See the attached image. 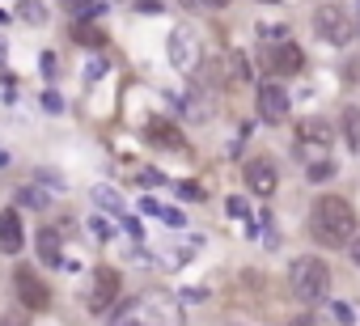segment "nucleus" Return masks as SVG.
<instances>
[{"instance_id": "f257e3e1", "label": "nucleus", "mask_w": 360, "mask_h": 326, "mask_svg": "<svg viewBox=\"0 0 360 326\" xmlns=\"http://www.w3.org/2000/svg\"><path fill=\"white\" fill-rule=\"evenodd\" d=\"M310 233L322 246H331V250L352 246V238H356V212H352V203L343 195H318L314 208H310Z\"/></svg>"}, {"instance_id": "f03ea898", "label": "nucleus", "mask_w": 360, "mask_h": 326, "mask_svg": "<svg viewBox=\"0 0 360 326\" xmlns=\"http://www.w3.org/2000/svg\"><path fill=\"white\" fill-rule=\"evenodd\" d=\"M178 301L170 293H140L111 309V326H178Z\"/></svg>"}, {"instance_id": "7ed1b4c3", "label": "nucleus", "mask_w": 360, "mask_h": 326, "mask_svg": "<svg viewBox=\"0 0 360 326\" xmlns=\"http://www.w3.org/2000/svg\"><path fill=\"white\" fill-rule=\"evenodd\" d=\"M288 288L301 305H318L327 301L331 293V267L318 258V254H301L292 267H288Z\"/></svg>"}, {"instance_id": "20e7f679", "label": "nucleus", "mask_w": 360, "mask_h": 326, "mask_svg": "<svg viewBox=\"0 0 360 326\" xmlns=\"http://www.w3.org/2000/svg\"><path fill=\"white\" fill-rule=\"evenodd\" d=\"M166 51H170V68H178V72H191L199 64V56H203L191 26H174L170 38H166Z\"/></svg>"}, {"instance_id": "39448f33", "label": "nucleus", "mask_w": 360, "mask_h": 326, "mask_svg": "<svg viewBox=\"0 0 360 326\" xmlns=\"http://www.w3.org/2000/svg\"><path fill=\"white\" fill-rule=\"evenodd\" d=\"M314 30H318V38H327L331 47H343V42L352 38V17H347L339 5H318V9H314Z\"/></svg>"}, {"instance_id": "423d86ee", "label": "nucleus", "mask_w": 360, "mask_h": 326, "mask_svg": "<svg viewBox=\"0 0 360 326\" xmlns=\"http://www.w3.org/2000/svg\"><path fill=\"white\" fill-rule=\"evenodd\" d=\"M119 305V271L115 267H97L93 271V288H89V313H111Z\"/></svg>"}, {"instance_id": "0eeeda50", "label": "nucleus", "mask_w": 360, "mask_h": 326, "mask_svg": "<svg viewBox=\"0 0 360 326\" xmlns=\"http://www.w3.org/2000/svg\"><path fill=\"white\" fill-rule=\"evenodd\" d=\"M13 293H17L22 309H47V305H51V288L34 276L30 267H17V271H13Z\"/></svg>"}, {"instance_id": "6e6552de", "label": "nucleus", "mask_w": 360, "mask_h": 326, "mask_svg": "<svg viewBox=\"0 0 360 326\" xmlns=\"http://www.w3.org/2000/svg\"><path fill=\"white\" fill-rule=\"evenodd\" d=\"M259 119L263 123H284L288 119V93L280 81H259Z\"/></svg>"}, {"instance_id": "1a4fd4ad", "label": "nucleus", "mask_w": 360, "mask_h": 326, "mask_svg": "<svg viewBox=\"0 0 360 326\" xmlns=\"http://www.w3.org/2000/svg\"><path fill=\"white\" fill-rule=\"evenodd\" d=\"M242 174H246V187H250L254 195H272L276 183H280V174H276V166H272L267 157H250L246 166H242Z\"/></svg>"}, {"instance_id": "9d476101", "label": "nucleus", "mask_w": 360, "mask_h": 326, "mask_svg": "<svg viewBox=\"0 0 360 326\" xmlns=\"http://www.w3.org/2000/svg\"><path fill=\"white\" fill-rule=\"evenodd\" d=\"M267 68H272V72H280V77H292V72H301V68H305V51H301L297 42H280V47H272V51H267Z\"/></svg>"}, {"instance_id": "9b49d317", "label": "nucleus", "mask_w": 360, "mask_h": 326, "mask_svg": "<svg viewBox=\"0 0 360 326\" xmlns=\"http://www.w3.org/2000/svg\"><path fill=\"white\" fill-rule=\"evenodd\" d=\"M26 246V229H22V216L13 208L0 212V254H17Z\"/></svg>"}, {"instance_id": "f8f14e48", "label": "nucleus", "mask_w": 360, "mask_h": 326, "mask_svg": "<svg viewBox=\"0 0 360 326\" xmlns=\"http://www.w3.org/2000/svg\"><path fill=\"white\" fill-rule=\"evenodd\" d=\"M60 229H42V233H34V246H38V258L47 263V267H60L64 263V250H60Z\"/></svg>"}, {"instance_id": "ddd939ff", "label": "nucleus", "mask_w": 360, "mask_h": 326, "mask_svg": "<svg viewBox=\"0 0 360 326\" xmlns=\"http://www.w3.org/2000/svg\"><path fill=\"white\" fill-rule=\"evenodd\" d=\"M148 140L162 144V148H182V132L166 119H148Z\"/></svg>"}, {"instance_id": "4468645a", "label": "nucleus", "mask_w": 360, "mask_h": 326, "mask_svg": "<svg viewBox=\"0 0 360 326\" xmlns=\"http://www.w3.org/2000/svg\"><path fill=\"white\" fill-rule=\"evenodd\" d=\"M297 136H301V144H331V123L327 119H305L301 127H297Z\"/></svg>"}, {"instance_id": "2eb2a0df", "label": "nucleus", "mask_w": 360, "mask_h": 326, "mask_svg": "<svg viewBox=\"0 0 360 326\" xmlns=\"http://www.w3.org/2000/svg\"><path fill=\"white\" fill-rule=\"evenodd\" d=\"M93 203L107 208L111 216H123V195H119L115 187H102V183H97V187H93Z\"/></svg>"}, {"instance_id": "dca6fc26", "label": "nucleus", "mask_w": 360, "mask_h": 326, "mask_svg": "<svg viewBox=\"0 0 360 326\" xmlns=\"http://www.w3.org/2000/svg\"><path fill=\"white\" fill-rule=\"evenodd\" d=\"M225 81H250V60H246V51H229V56H225Z\"/></svg>"}, {"instance_id": "f3484780", "label": "nucleus", "mask_w": 360, "mask_h": 326, "mask_svg": "<svg viewBox=\"0 0 360 326\" xmlns=\"http://www.w3.org/2000/svg\"><path fill=\"white\" fill-rule=\"evenodd\" d=\"M343 140H347L352 153L360 148V111H356V106H347V111H343Z\"/></svg>"}, {"instance_id": "a211bd4d", "label": "nucleus", "mask_w": 360, "mask_h": 326, "mask_svg": "<svg viewBox=\"0 0 360 326\" xmlns=\"http://www.w3.org/2000/svg\"><path fill=\"white\" fill-rule=\"evenodd\" d=\"M17 13H22V22H34V26L47 22V9L38 5V0H22V9H17Z\"/></svg>"}, {"instance_id": "6ab92c4d", "label": "nucleus", "mask_w": 360, "mask_h": 326, "mask_svg": "<svg viewBox=\"0 0 360 326\" xmlns=\"http://www.w3.org/2000/svg\"><path fill=\"white\" fill-rule=\"evenodd\" d=\"M17 203H22V208H47V195H42L38 187H22V191H17Z\"/></svg>"}, {"instance_id": "aec40b11", "label": "nucleus", "mask_w": 360, "mask_h": 326, "mask_svg": "<svg viewBox=\"0 0 360 326\" xmlns=\"http://www.w3.org/2000/svg\"><path fill=\"white\" fill-rule=\"evenodd\" d=\"M89 233H93L97 242H111V238H115V225L102 221V216H89Z\"/></svg>"}, {"instance_id": "412c9836", "label": "nucleus", "mask_w": 360, "mask_h": 326, "mask_svg": "<svg viewBox=\"0 0 360 326\" xmlns=\"http://www.w3.org/2000/svg\"><path fill=\"white\" fill-rule=\"evenodd\" d=\"M93 5H97V0H60V9H64L68 17H85Z\"/></svg>"}, {"instance_id": "4be33fe9", "label": "nucleus", "mask_w": 360, "mask_h": 326, "mask_svg": "<svg viewBox=\"0 0 360 326\" xmlns=\"http://www.w3.org/2000/svg\"><path fill=\"white\" fill-rule=\"evenodd\" d=\"M331 174H335V166H331V161H314V166L305 170V178H310V183H327Z\"/></svg>"}, {"instance_id": "5701e85b", "label": "nucleus", "mask_w": 360, "mask_h": 326, "mask_svg": "<svg viewBox=\"0 0 360 326\" xmlns=\"http://www.w3.org/2000/svg\"><path fill=\"white\" fill-rule=\"evenodd\" d=\"M38 102H42V111H47V115H64V98H60L56 89H47Z\"/></svg>"}, {"instance_id": "b1692460", "label": "nucleus", "mask_w": 360, "mask_h": 326, "mask_svg": "<svg viewBox=\"0 0 360 326\" xmlns=\"http://www.w3.org/2000/svg\"><path fill=\"white\" fill-rule=\"evenodd\" d=\"M0 326H30V309H9V313H0Z\"/></svg>"}, {"instance_id": "393cba45", "label": "nucleus", "mask_w": 360, "mask_h": 326, "mask_svg": "<svg viewBox=\"0 0 360 326\" xmlns=\"http://www.w3.org/2000/svg\"><path fill=\"white\" fill-rule=\"evenodd\" d=\"M77 42H85V47H102V42H107V34L93 30V26H85V30H77Z\"/></svg>"}, {"instance_id": "a878e982", "label": "nucleus", "mask_w": 360, "mask_h": 326, "mask_svg": "<svg viewBox=\"0 0 360 326\" xmlns=\"http://www.w3.org/2000/svg\"><path fill=\"white\" fill-rule=\"evenodd\" d=\"M331 318H335L339 326H352V322H356V313H352V309H347L343 301H335V305H331Z\"/></svg>"}, {"instance_id": "bb28decb", "label": "nucleus", "mask_w": 360, "mask_h": 326, "mask_svg": "<svg viewBox=\"0 0 360 326\" xmlns=\"http://www.w3.org/2000/svg\"><path fill=\"white\" fill-rule=\"evenodd\" d=\"M225 212L233 216V221H246V216H250V208H246V199H237V195H233V199L225 203Z\"/></svg>"}, {"instance_id": "cd10ccee", "label": "nucleus", "mask_w": 360, "mask_h": 326, "mask_svg": "<svg viewBox=\"0 0 360 326\" xmlns=\"http://www.w3.org/2000/svg\"><path fill=\"white\" fill-rule=\"evenodd\" d=\"M288 326H327L318 313H310V309H305V313H297V318H288Z\"/></svg>"}, {"instance_id": "c85d7f7f", "label": "nucleus", "mask_w": 360, "mask_h": 326, "mask_svg": "<svg viewBox=\"0 0 360 326\" xmlns=\"http://www.w3.org/2000/svg\"><path fill=\"white\" fill-rule=\"evenodd\" d=\"M162 221H166L170 229H182V225H187V216H182L178 208H166V212H162Z\"/></svg>"}, {"instance_id": "c756f323", "label": "nucleus", "mask_w": 360, "mask_h": 326, "mask_svg": "<svg viewBox=\"0 0 360 326\" xmlns=\"http://www.w3.org/2000/svg\"><path fill=\"white\" fill-rule=\"evenodd\" d=\"M182 5H187V9H225L229 0H182Z\"/></svg>"}, {"instance_id": "7c9ffc66", "label": "nucleus", "mask_w": 360, "mask_h": 326, "mask_svg": "<svg viewBox=\"0 0 360 326\" xmlns=\"http://www.w3.org/2000/svg\"><path fill=\"white\" fill-rule=\"evenodd\" d=\"M38 64H42V77H47V81H56V77H60V68H56V56H51V51H47V56H42Z\"/></svg>"}, {"instance_id": "2f4dec72", "label": "nucleus", "mask_w": 360, "mask_h": 326, "mask_svg": "<svg viewBox=\"0 0 360 326\" xmlns=\"http://www.w3.org/2000/svg\"><path fill=\"white\" fill-rule=\"evenodd\" d=\"M140 183H144V187H162L166 174H157V170H140Z\"/></svg>"}, {"instance_id": "473e14b6", "label": "nucleus", "mask_w": 360, "mask_h": 326, "mask_svg": "<svg viewBox=\"0 0 360 326\" xmlns=\"http://www.w3.org/2000/svg\"><path fill=\"white\" fill-rule=\"evenodd\" d=\"M140 208H144L148 216H162V212H166V203H157L152 195H144V199H140Z\"/></svg>"}, {"instance_id": "72a5a7b5", "label": "nucleus", "mask_w": 360, "mask_h": 326, "mask_svg": "<svg viewBox=\"0 0 360 326\" xmlns=\"http://www.w3.org/2000/svg\"><path fill=\"white\" fill-rule=\"evenodd\" d=\"M174 191H178V195H182V199H199V195H203V191H199V187H195V183H178V187H174Z\"/></svg>"}, {"instance_id": "f704fd0d", "label": "nucleus", "mask_w": 360, "mask_h": 326, "mask_svg": "<svg viewBox=\"0 0 360 326\" xmlns=\"http://www.w3.org/2000/svg\"><path fill=\"white\" fill-rule=\"evenodd\" d=\"M123 225H127V233H132V238H136V242H140V238H144V225H140V221H136V216H127V221H123Z\"/></svg>"}, {"instance_id": "c9c22d12", "label": "nucleus", "mask_w": 360, "mask_h": 326, "mask_svg": "<svg viewBox=\"0 0 360 326\" xmlns=\"http://www.w3.org/2000/svg\"><path fill=\"white\" fill-rule=\"evenodd\" d=\"M97 77H107V60H93L89 64V81H97Z\"/></svg>"}, {"instance_id": "e433bc0d", "label": "nucleus", "mask_w": 360, "mask_h": 326, "mask_svg": "<svg viewBox=\"0 0 360 326\" xmlns=\"http://www.w3.org/2000/svg\"><path fill=\"white\" fill-rule=\"evenodd\" d=\"M38 178H42L47 187H64V178H60V174H51V170H38Z\"/></svg>"}, {"instance_id": "4c0bfd02", "label": "nucleus", "mask_w": 360, "mask_h": 326, "mask_svg": "<svg viewBox=\"0 0 360 326\" xmlns=\"http://www.w3.org/2000/svg\"><path fill=\"white\" fill-rule=\"evenodd\" d=\"M136 9H140V13H162V5H157V0H140Z\"/></svg>"}, {"instance_id": "58836bf2", "label": "nucleus", "mask_w": 360, "mask_h": 326, "mask_svg": "<svg viewBox=\"0 0 360 326\" xmlns=\"http://www.w3.org/2000/svg\"><path fill=\"white\" fill-rule=\"evenodd\" d=\"M347 250H352V263L360 267V238H352V246H347Z\"/></svg>"}, {"instance_id": "ea45409f", "label": "nucleus", "mask_w": 360, "mask_h": 326, "mask_svg": "<svg viewBox=\"0 0 360 326\" xmlns=\"http://www.w3.org/2000/svg\"><path fill=\"white\" fill-rule=\"evenodd\" d=\"M0 68H5V42H0Z\"/></svg>"}, {"instance_id": "a19ab883", "label": "nucleus", "mask_w": 360, "mask_h": 326, "mask_svg": "<svg viewBox=\"0 0 360 326\" xmlns=\"http://www.w3.org/2000/svg\"><path fill=\"white\" fill-rule=\"evenodd\" d=\"M259 5H280V0H259Z\"/></svg>"}]
</instances>
